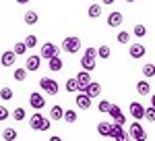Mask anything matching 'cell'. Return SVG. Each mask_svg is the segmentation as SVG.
Segmentation results:
<instances>
[{
    "mask_svg": "<svg viewBox=\"0 0 155 141\" xmlns=\"http://www.w3.org/2000/svg\"><path fill=\"white\" fill-rule=\"evenodd\" d=\"M50 118H46V116H41L39 112H35V114H31L29 116V127L33 131H50Z\"/></svg>",
    "mask_w": 155,
    "mask_h": 141,
    "instance_id": "1",
    "label": "cell"
},
{
    "mask_svg": "<svg viewBox=\"0 0 155 141\" xmlns=\"http://www.w3.org/2000/svg\"><path fill=\"white\" fill-rule=\"evenodd\" d=\"M128 137H130L132 141H147V133H145V129L141 127V122H132L130 127H128Z\"/></svg>",
    "mask_w": 155,
    "mask_h": 141,
    "instance_id": "2",
    "label": "cell"
},
{
    "mask_svg": "<svg viewBox=\"0 0 155 141\" xmlns=\"http://www.w3.org/2000/svg\"><path fill=\"white\" fill-rule=\"evenodd\" d=\"M62 50H66L68 54L79 52V50H81V40H79L77 35H68V37H64V42H62Z\"/></svg>",
    "mask_w": 155,
    "mask_h": 141,
    "instance_id": "3",
    "label": "cell"
},
{
    "mask_svg": "<svg viewBox=\"0 0 155 141\" xmlns=\"http://www.w3.org/2000/svg\"><path fill=\"white\" fill-rule=\"evenodd\" d=\"M39 87H41L48 95H56L58 89H60L58 83L54 81V79H50V77H41V79H39Z\"/></svg>",
    "mask_w": 155,
    "mask_h": 141,
    "instance_id": "4",
    "label": "cell"
},
{
    "mask_svg": "<svg viewBox=\"0 0 155 141\" xmlns=\"http://www.w3.org/2000/svg\"><path fill=\"white\" fill-rule=\"evenodd\" d=\"M74 79H77V89H79L81 94H85V91H87V87L91 85V75H89L87 70H81Z\"/></svg>",
    "mask_w": 155,
    "mask_h": 141,
    "instance_id": "5",
    "label": "cell"
},
{
    "mask_svg": "<svg viewBox=\"0 0 155 141\" xmlns=\"http://www.w3.org/2000/svg\"><path fill=\"white\" fill-rule=\"evenodd\" d=\"M54 56H58V48L54 46V44H44L41 46V54H39V58H44V60H50V58H54Z\"/></svg>",
    "mask_w": 155,
    "mask_h": 141,
    "instance_id": "6",
    "label": "cell"
},
{
    "mask_svg": "<svg viewBox=\"0 0 155 141\" xmlns=\"http://www.w3.org/2000/svg\"><path fill=\"white\" fill-rule=\"evenodd\" d=\"M130 116L134 118L137 122L145 116V106L141 104V102H130Z\"/></svg>",
    "mask_w": 155,
    "mask_h": 141,
    "instance_id": "7",
    "label": "cell"
},
{
    "mask_svg": "<svg viewBox=\"0 0 155 141\" xmlns=\"http://www.w3.org/2000/svg\"><path fill=\"white\" fill-rule=\"evenodd\" d=\"M29 104H31V108H35V110H41V108L46 106V100H44V95H41V94L33 91V94L29 95Z\"/></svg>",
    "mask_w": 155,
    "mask_h": 141,
    "instance_id": "8",
    "label": "cell"
},
{
    "mask_svg": "<svg viewBox=\"0 0 155 141\" xmlns=\"http://www.w3.org/2000/svg\"><path fill=\"white\" fill-rule=\"evenodd\" d=\"M145 46L143 44H132L130 46V50H128V54H130V58H134V60H139V58H143L145 56Z\"/></svg>",
    "mask_w": 155,
    "mask_h": 141,
    "instance_id": "9",
    "label": "cell"
},
{
    "mask_svg": "<svg viewBox=\"0 0 155 141\" xmlns=\"http://www.w3.org/2000/svg\"><path fill=\"white\" fill-rule=\"evenodd\" d=\"M124 21V17H122V12H110V17H107V27H120Z\"/></svg>",
    "mask_w": 155,
    "mask_h": 141,
    "instance_id": "10",
    "label": "cell"
},
{
    "mask_svg": "<svg viewBox=\"0 0 155 141\" xmlns=\"http://www.w3.org/2000/svg\"><path fill=\"white\" fill-rule=\"evenodd\" d=\"M15 60H17V56H15V52H12V50H6V52L0 56L2 67H12V64H15Z\"/></svg>",
    "mask_w": 155,
    "mask_h": 141,
    "instance_id": "11",
    "label": "cell"
},
{
    "mask_svg": "<svg viewBox=\"0 0 155 141\" xmlns=\"http://www.w3.org/2000/svg\"><path fill=\"white\" fill-rule=\"evenodd\" d=\"M77 106H79L81 110H89V108H91V98L87 94H79L77 95Z\"/></svg>",
    "mask_w": 155,
    "mask_h": 141,
    "instance_id": "12",
    "label": "cell"
},
{
    "mask_svg": "<svg viewBox=\"0 0 155 141\" xmlns=\"http://www.w3.org/2000/svg\"><path fill=\"white\" fill-rule=\"evenodd\" d=\"M39 64H41V58H39V56H27V62H25L27 69L25 70H31V73H33V70L39 69Z\"/></svg>",
    "mask_w": 155,
    "mask_h": 141,
    "instance_id": "13",
    "label": "cell"
},
{
    "mask_svg": "<svg viewBox=\"0 0 155 141\" xmlns=\"http://www.w3.org/2000/svg\"><path fill=\"white\" fill-rule=\"evenodd\" d=\"M62 60H60V56H54V58L48 60V69L52 70V73H58V70H62Z\"/></svg>",
    "mask_w": 155,
    "mask_h": 141,
    "instance_id": "14",
    "label": "cell"
},
{
    "mask_svg": "<svg viewBox=\"0 0 155 141\" xmlns=\"http://www.w3.org/2000/svg\"><path fill=\"white\" fill-rule=\"evenodd\" d=\"M85 94L93 100V98H97V95L101 94V85H99V83H95V81H91V85L87 87V91H85Z\"/></svg>",
    "mask_w": 155,
    "mask_h": 141,
    "instance_id": "15",
    "label": "cell"
},
{
    "mask_svg": "<svg viewBox=\"0 0 155 141\" xmlns=\"http://www.w3.org/2000/svg\"><path fill=\"white\" fill-rule=\"evenodd\" d=\"M50 118H52V120L64 118V108H62V106H52V108H50Z\"/></svg>",
    "mask_w": 155,
    "mask_h": 141,
    "instance_id": "16",
    "label": "cell"
},
{
    "mask_svg": "<svg viewBox=\"0 0 155 141\" xmlns=\"http://www.w3.org/2000/svg\"><path fill=\"white\" fill-rule=\"evenodd\" d=\"M137 91H139L141 95H149L151 94V85L145 81V79H141V81L137 83Z\"/></svg>",
    "mask_w": 155,
    "mask_h": 141,
    "instance_id": "17",
    "label": "cell"
},
{
    "mask_svg": "<svg viewBox=\"0 0 155 141\" xmlns=\"http://www.w3.org/2000/svg\"><path fill=\"white\" fill-rule=\"evenodd\" d=\"M81 67H83V70L91 73V70L95 69V58H87V56H83V58H81Z\"/></svg>",
    "mask_w": 155,
    "mask_h": 141,
    "instance_id": "18",
    "label": "cell"
},
{
    "mask_svg": "<svg viewBox=\"0 0 155 141\" xmlns=\"http://www.w3.org/2000/svg\"><path fill=\"white\" fill-rule=\"evenodd\" d=\"M2 139L4 141H15L17 139V131L12 129V127H6V129L2 131Z\"/></svg>",
    "mask_w": 155,
    "mask_h": 141,
    "instance_id": "19",
    "label": "cell"
},
{
    "mask_svg": "<svg viewBox=\"0 0 155 141\" xmlns=\"http://www.w3.org/2000/svg\"><path fill=\"white\" fill-rule=\"evenodd\" d=\"M23 17H25V23H27V25H35V23H37V19H39L35 11H27Z\"/></svg>",
    "mask_w": 155,
    "mask_h": 141,
    "instance_id": "20",
    "label": "cell"
},
{
    "mask_svg": "<svg viewBox=\"0 0 155 141\" xmlns=\"http://www.w3.org/2000/svg\"><path fill=\"white\" fill-rule=\"evenodd\" d=\"M87 15H89L91 19H97V17L101 15V4H91L89 11H87Z\"/></svg>",
    "mask_w": 155,
    "mask_h": 141,
    "instance_id": "21",
    "label": "cell"
},
{
    "mask_svg": "<svg viewBox=\"0 0 155 141\" xmlns=\"http://www.w3.org/2000/svg\"><path fill=\"white\" fill-rule=\"evenodd\" d=\"M97 133L101 137H110V122H99L97 125Z\"/></svg>",
    "mask_w": 155,
    "mask_h": 141,
    "instance_id": "22",
    "label": "cell"
},
{
    "mask_svg": "<svg viewBox=\"0 0 155 141\" xmlns=\"http://www.w3.org/2000/svg\"><path fill=\"white\" fill-rule=\"evenodd\" d=\"M23 44H25V48H27V50H29V48H35V46H37V37H35L33 33H29L27 37H25Z\"/></svg>",
    "mask_w": 155,
    "mask_h": 141,
    "instance_id": "23",
    "label": "cell"
},
{
    "mask_svg": "<svg viewBox=\"0 0 155 141\" xmlns=\"http://www.w3.org/2000/svg\"><path fill=\"white\" fill-rule=\"evenodd\" d=\"M12 77H15V81H25V79H27V70L25 69H15Z\"/></svg>",
    "mask_w": 155,
    "mask_h": 141,
    "instance_id": "24",
    "label": "cell"
},
{
    "mask_svg": "<svg viewBox=\"0 0 155 141\" xmlns=\"http://www.w3.org/2000/svg\"><path fill=\"white\" fill-rule=\"evenodd\" d=\"M120 133H124V129H122L120 125H110V137H112V139H116Z\"/></svg>",
    "mask_w": 155,
    "mask_h": 141,
    "instance_id": "25",
    "label": "cell"
},
{
    "mask_svg": "<svg viewBox=\"0 0 155 141\" xmlns=\"http://www.w3.org/2000/svg\"><path fill=\"white\" fill-rule=\"evenodd\" d=\"M132 35H137V37H145V35H147V27H145V25H134Z\"/></svg>",
    "mask_w": 155,
    "mask_h": 141,
    "instance_id": "26",
    "label": "cell"
},
{
    "mask_svg": "<svg viewBox=\"0 0 155 141\" xmlns=\"http://www.w3.org/2000/svg\"><path fill=\"white\" fill-rule=\"evenodd\" d=\"M97 56L104 58V60H107L110 58V46H99L97 48Z\"/></svg>",
    "mask_w": 155,
    "mask_h": 141,
    "instance_id": "27",
    "label": "cell"
},
{
    "mask_svg": "<svg viewBox=\"0 0 155 141\" xmlns=\"http://www.w3.org/2000/svg\"><path fill=\"white\" fill-rule=\"evenodd\" d=\"M12 52H15V56H19V54H25V52H27V48H25L23 42H17V44L12 46Z\"/></svg>",
    "mask_w": 155,
    "mask_h": 141,
    "instance_id": "28",
    "label": "cell"
},
{
    "mask_svg": "<svg viewBox=\"0 0 155 141\" xmlns=\"http://www.w3.org/2000/svg\"><path fill=\"white\" fill-rule=\"evenodd\" d=\"M0 98H2V100H12L15 94H12L11 87H2V89H0Z\"/></svg>",
    "mask_w": 155,
    "mask_h": 141,
    "instance_id": "29",
    "label": "cell"
},
{
    "mask_svg": "<svg viewBox=\"0 0 155 141\" xmlns=\"http://www.w3.org/2000/svg\"><path fill=\"white\" fill-rule=\"evenodd\" d=\"M11 116L15 118V120H25V116H27V114H25V110H23V108H15Z\"/></svg>",
    "mask_w": 155,
    "mask_h": 141,
    "instance_id": "30",
    "label": "cell"
},
{
    "mask_svg": "<svg viewBox=\"0 0 155 141\" xmlns=\"http://www.w3.org/2000/svg\"><path fill=\"white\" fill-rule=\"evenodd\" d=\"M143 75L149 79V77H155V64H145L143 67Z\"/></svg>",
    "mask_w": 155,
    "mask_h": 141,
    "instance_id": "31",
    "label": "cell"
},
{
    "mask_svg": "<svg viewBox=\"0 0 155 141\" xmlns=\"http://www.w3.org/2000/svg\"><path fill=\"white\" fill-rule=\"evenodd\" d=\"M107 112H110V116H112V120H114V118H118L120 114H122L120 106H116V104H112V106H110V110H107Z\"/></svg>",
    "mask_w": 155,
    "mask_h": 141,
    "instance_id": "32",
    "label": "cell"
},
{
    "mask_svg": "<svg viewBox=\"0 0 155 141\" xmlns=\"http://www.w3.org/2000/svg\"><path fill=\"white\" fill-rule=\"evenodd\" d=\"M64 120L66 122H77V112L74 110H64Z\"/></svg>",
    "mask_w": 155,
    "mask_h": 141,
    "instance_id": "33",
    "label": "cell"
},
{
    "mask_svg": "<svg viewBox=\"0 0 155 141\" xmlns=\"http://www.w3.org/2000/svg\"><path fill=\"white\" fill-rule=\"evenodd\" d=\"M143 118H147L149 122H155V108H151V106H149V108H145V116Z\"/></svg>",
    "mask_w": 155,
    "mask_h": 141,
    "instance_id": "34",
    "label": "cell"
},
{
    "mask_svg": "<svg viewBox=\"0 0 155 141\" xmlns=\"http://www.w3.org/2000/svg\"><path fill=\"white\" fill-rule=\"evenodd\" d=\"M130 42V33L128 31H120L118 33V44H128Z\"/></svg>",
    "mask_w": 155,
    "mask_h": 141,
    "instance_id": "35",
    "label": "cell"
},
{
    "mask_svg": "<svg viewBox=\"0 0 155 141\" xmlns=\"http://www.w3.org/2000/svg\"><path fill=\"white\" fill-rule=\"evenodd\" d=\"M66 91H71V94L77 91V79H74V77H71V79L66 81Z\"/></svg>",
    "mask_w": 155,
    "mask_h": 141,
    "instance_id": "36",
    "label": "cell"
},
{
    "mask_svg": "<svg viewBox=\"0 0 155 141\" xmlns=\"http://www.w3.org/2000/svg\"><path fill=\"white\" fill-rule=\"evenodd\" d=\"M110 102H107V100H101V102H99V104H97V110H99V112H107V110H110Z\"/></svg>",
    "mask_w": 155,
    "mask_h": 141,
    "instance_id": "37",
    "label": "cell"
},
{
    "mask_svg": "<svg viewBox=\"0 0 155 141\" xmlns=\"http://www.w3.org/2000/svg\"><path fill=\"white\" fill-rule=\"evenodd\" d=\"M83 56H87V58H97V48H87Z\"/></svg>",
    "mask_w": 155,
    "mask_h": 141,
    "instance_id": "38",
    "label": "cell"
},
{
    "mask_svg": "<svg viewBox=\"0 0 155 141\" xmlns=\"http://www.w3.org/2000/svg\"><path fill=\"white\" fill-rule=\"evenodd\" d=\"M8 116H11L8 108H6V106H0V120H6Z\"/></svg>",
    "mask_w": 155,
    "mask_h": 141,
    "instance_id": "39",
    "label": "cell"
},
{
    "mask_svg": "<svg viewBox=\"0 0 155 141\" xmlns=\"http://www.w3.org/2000/svg\"><path fill=\"white\" fill-rule=\"evenodd\" d=\"M130 137H128V133H120L118 137H116V141H128Z\"/></svg>",
    "mask_w": 155,
    "mask_h": 141,
    "instance_id": "40",
    "label": "cell"
},
{
    "mask_svg": "<svg viewBox=\"0 0 155 141\" xmlns=\"http://www.w3.org/2000/svg\"><path fill=\"white\" fill-rule=\"evenodd\" d=\"M50 141H62V137H58V135H54V137H50Z\"/></svg>",
    "mask_w": 155,
    "mask_h": 141,
    "instance_id": "41",
    "label": "cell"
},
{
    "mask_svg": "<svg viewBox=\"0 0 155 141\" xmlns=\"http://www.w3.org/2000/svg\"><path fill=\"white\" fill-rule=\"evenodd\" d=\"M151 108H155V94H151Z\"/></svg>",
    "mask_w": 155,
    "mask_h": 141,
    "instance_id": "42",
    "label": "cell"
},
{
    "mask_svg": "<svg viewBox=\"0 0 155 141\" xmlns=\"http://www.w3.org/2000/svg\"><path fill=\"white\" fill-rule=\"evenodd\" d=\"M101 2H104V4H114L116 0H101Z\"/></svg>",
    "mask_w": 155,
    "mask_h": 141,
    "instance_id": "43",
    "label": "cell"
},
{
    "mask_svg": "<svg viewBox=\"0 0 155 141\" xmlns=\"http://www.w3.org/2000/svg\"><path fill=\"white\" fill-rule=\"evenodd\" d=\"M17 2H19V4H27L29 0H17Z\"/></svg>",
    "mask_w": 155,
    "mask_h": 141,
    "instance_id": "44",
    "label": "cell"
},
{
    "mask_svg": "<svg viewBox=\"0 0 155 141\" xmlns=\"http://www.w3.org/2000/svg\"><path fill=\"white\" fill-rule=\"evenodd\" d=\"M126 2H134V0H126Z\"/></svg>",
    "mask_w": 155,
    "mask_h": 141,
    "instance_id": "45",
    "label": "cell"
},
{
    "mask_svg": "<svg viewBox=\"0 0 155 141\" xmlns=\"http://www.w3.org/2000/svg\"><path fill=\"white\" fill-rule=\"evenodd\" d=\"M128 141H132V139H128Z\"/></svg>",
    "mask_w": 155,
    "mask_h": 141,
    "instance_id": "46",
    "label": "cell"
}]
</instances>
